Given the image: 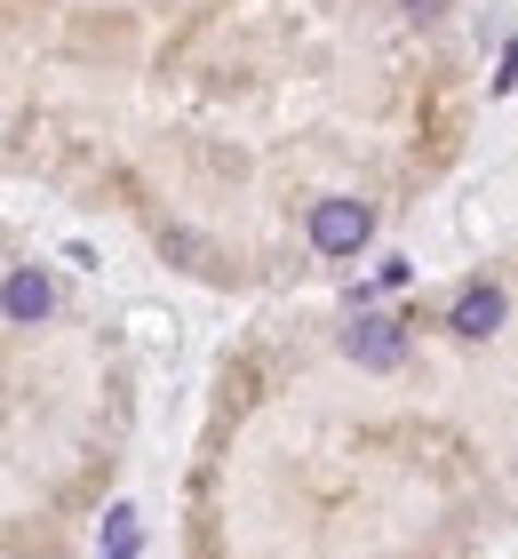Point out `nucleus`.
I'll use <instances>...</instances> for the list:
<instances>
[{"label": "nucleus", "mask_w": 518, "mask_h": 559, "mask_svg": "<svg viewBox=\"0 0 518 559\" xmlns=\"http://www.w3.org/2000/svg\"><path fill=\"white\" fill-rule=\"evenodd\" d=\"M344 352H351L359 368H399V360H407V328L383 320V312H368V320L344 328Z\"/></svg>", "instance_id": "obj_2"}, {"label": "nucleus", "mask_w": 518, "mask_h": 559, "mask_svg": "<svg viewBox=\"0 0 518 559\" xmlns=\"http://www.w3.org/2000/svg\"><path fill=\"white\" fill-rule=\"evenodd\" d=\"M447 328H455V336H495V328H503V288H486V280H471V288L455 296Z\"/></svg>", "instance_id": "obj_4"}, {"label": "nucleus", "mask_w": 518, "mask_h": 559, "mask_svg": "<svg viewBox=\"0 0 518 559\" xmlns=\"http://www.w3.org/2000/svg\"><path fill=\"white\" fill-rule=\"evenodd\" d=\"M407 16H423V24H431V16H447V0H407Z\"/></svg>", "instance_id": "obj_6"}, {"label": "nucleus", "mask_w": 518, "mask_h": 559, "mask_svg": "<svg viewBox=\"0 0 518 559\" xmlns=\"http://www.w3.org/2000/svg\"><path fill=\"white\" fill-rule=\"evenodd\" d=\"M0 312H9L16 328H40L48 312H57V288H48V272H33V264H16L9 280H0Z\"/></svg>", "instance_id": "obj_3"}, {"label": "nucleus", "mask_w": 518, "mask_h": 559, "mask_svg": "<svg viewBox=\"0 0 518 559\" xmlns=\"http://www.w3.org/2000/svg\"><path fill=\"white\" fill-rule=\"evenodd\" d=\"M368 240H375L368 200H320V209H311V248H320V257H359Z\"/></svg>", "instance_id": "obj_1"}, {"label": "nucleus", "mask_w": 518, "mask_h": 559, "mask_svg": "<svg viewBox=\"0 0 518 559\" xmlns=\"http://www.w3.org/2000/svg\"><path fill=\"white\" fill-rule=\"evenodd\" d=\"M104 559H136V512H128V503L104 512Z\"/></svg>", "instance_id": "obj_5"}]
</instances>
